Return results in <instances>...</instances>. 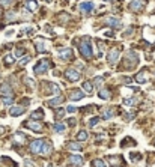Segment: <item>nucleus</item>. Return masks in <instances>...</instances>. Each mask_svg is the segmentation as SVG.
Returning <instances> with one entry per match:
<instances>
[{
    "label": "nucleus",
    "mask_w": 155,
    "mask_h": 167,
    "mask_svg": "<svg viewBox=\"0 0 155 167\" xmlns=\"http://www.w3.org/2000/svg\"><path fill=\"white\" fill-rule=\"evenodd\" d=\"M53 150V146L50 142H45L44 143V149H42V155H50Z\"/></svg>",
    "instance_id": "412c9836"
},
{
    "label": "nucleus",
    "mask_w": 155,
    "mask_h": 167,
    "mask_svg": "<svg viewBox=\"0 0 155 167\" xmlns=\"http://www.w3.org/2000/svg\"><path fill=\"white\" fill-rule=\"evenodd\" d=\"M48 167H53V166H51V164H48Z\"/></svg>",
    "instance_id": "a18cd8bd"
},
{
    "label": "nucleus",
    "mask_w": 155,
    "mask_h": 167,
    "mask_svg": "<svg viewBox=\"0 0 155 167\" xmlns=\"http://www.w3.org/2000/svg\"><path fill=\"white\" fill-rule=\"evenodd\" d=\"M138 101H140V98H138V96H134V98H129V100H124V104H125V106H136Z\"/></svg>",
    "instance_id": "4be33fe9"
},
{
    "label": "nucleus",
    "mask_w": 155,
    "mask_h": 167,
    "mask_svg": "<svg viewBox=\"0 0 155 167\" xmlns=\"http://www.w3.org/2000/svg\"><path fill=\"white\" fill-rule=\"evenodd\" d=\"M24 125H26L29 130H32V131H36V133L42 131V124H39V120H29V122H26Z\"/></svg>",
    "instance_id": "6e6552de"
},
{
    "label": "nucleus",
    "mask_w": 155,
    "mask_h": 167,
    "mask_svg": "<svg viewBox=\"0 0 155 167\" xmlns=\"http://www.w3.org/2000/svg\"><path fill=\"white\" fill-rule=\"evenodd\" d=\"M69 164L72 167H81L83 166V158L80 155H71L69 157Z\"/></svg>",
    "instance_id": "1a4fd4ad"
},
{
    "label": "nucleus",
    "mask_w": 155,
    "mask_h": 167,
    "mask_svg": "<svg viewBox=\"0 0 155 167\" xmlns=\"http://www.w3.org/2000/svg\"><path fill=\"white\" fill-rule=\"evenodd\" d=\"M44 143H45V140H33V142L30 143V152L32 154H42V149H44Z\"/></svg>",
    "instance_id": "39448f33"
},
{
    "label": "nucleus",
    "mask_w": 155,
    "mask_h": 167,
    "mask_svg": "<svg viewBox=\"0 0 155 167\" xmlns=\"http://www.w3.org/2000/svg\"><path fill=\"white\" fill-rule=\"evenodd\" d=\"M92 9H94V5L90 2H85L80 5V11H83V12H90Z\"/></svg>",
    "instance_id": "6ab92c4d"
},
{
    "label": "nucleus",
    "mask_w": 155,
    "mask_h": 167,
    "mask_svg": "<svg viewBox=\"0 0 155 167\" xmlns=\"http://www.w3.org/2000/svg\"><path fill=\"white\" fill-rule=\"evenodd\" d=\"M68 148H69L71 150H81V145L71 142V143H68Z\"/></svg>",
    "instance_id": "c756f323"
},
{
    "label": "nucleus",
    "mask_w": 155,
    "mask_h": 167,
    "mask_svg": "<svg viewBox=\"0 0 155 167\" xmlns=\"http://www.w3.org/2000/svg\"><path fill=\"white\" fill-rule=\"evenodd\" d=\"M24 140H26L24 134L15 133V135H14V142H15V145H24Z\"/></svg>",
    "instance_id": "a211bd4d"
},
{
    "label": "nucleus",
    "mask_w": 155,
    "mask_h": 167,
    "mask_svg": "<svg viewBox=\"0 0 155 167\" xmlns=\"http://www.w3.org/2000/svg\"><path fill=\"white\" fill-rule=\"evenodd\" d=\"M24 111H26L24 107H21V106H14L12 109H9V115H11V116H21Z\"/></svg>",
    "instance_id": "f8f14e48"
},
{
    "label": "nucleus",
    "mask_w": 155,
    "mask_h": 167,
    "mask_svg": "<svg viewBox=\"0 0 155 167\" xmlns=\"http://www.w3.org/2000/svg\"><path fill=\"white\" fill-rule=\"evenodd\" d=\"M35 44H36V50L39 51V53H45V51H47V44H48V42L45 41L44 38H39Z\"/></svg>",
    "instance_id": "9b49d317"
},
{
    "label": "nucleus",
    "mask_w": 155,
    "mask_h": 167,
    "mask_svg": "<svg viewBox=\"0 0 155 167\" xmlns=\"http://www.w3.org/2000/svg\"><path fill=\"white\" fill-rule=\"evenodd\" d=\"M24 3H26V8L29 9L30 12L38 11V3H36V0H24Z\"/></svg>",
    "instance_id": "f3484780"
},
{
    "label": "nucleus",
    "mask_w": 155,
    "mask_h": 167,
    "mask_svg": "<svg viewBox=\"0 0 155 167\" xmlns=\"http://www.w3.org/2000/svg\"><path fill=\"white\" fill-rule=\"evenodd\" d=\"M2 134H5V128H3V126H0V135H2Z\"/></svg>",
    "instance_id": "c03bdc74"
},
{
    "label": "nucleus",
    "mask_w": 155,
    "mask_h": 167,
    "mask_svg": "<svg viewBox=\"0 0 155 167\" xmlns=\"http://www.w3.org/2000/svg\"><path fill=\"white\" fill-rule=\"evenodd\" d=\"M87 137H89V134H87L86 131H80V133L77 134V140L78 142H85V140H87Z\"/></svg>",
    "instance_id": "393cba45"
},
{
    "label": "nucleus",
    "mask_w": 155,
    "mask_h": 167,
    "mask_svg": "<svg viewBox=\"0 0 155 167\" xmlns=\"http://www.w3.org/2000/svg\"><path fill=\"white\" fill-rule=\"evenodd\" d=\"M65 113H66V110H63V109H61V110H57L56 111V117L59 119V117H62V116H65Z\"/></svg>",
    "instance_id": "4c0bfd02"
},
{
    "label": "nucleus",
    "mask_w": 155,
    "mask_h": 167,
    "mask_svg": "<svg viewBox=\"0 0 155 167\" xmlns=\"http://www.w3.org/2000/svg\"><path fill=\"white\" fill-rule=\"evenodd\" d=\"M45 2H51V0H45Z\"/></svg>",
    "instance_id": "49530a36"
},
{
    "label": "nucleus",
    "mask_w": 155,
    "mask_h": 167,
    "mask_svg": "<svg viewBox=\"0 0 155 167\" xmlns=\"http://www.w3.org/2000/svg\"><path fill=\"white\" fill-rule=\"evenodd\" d=\"M143 35H145V38H146V39H149V42L155 41V36H154V33L151 32V29H149V27H145V29H143Z\"/></svg>",
    "instance_id": "aec40b11"
},
{
    "label": "nucleus",
    "mask_w": 155,
    "mask_h": 167,
    "mask_svg": "<svg viewBox=\"0 0 155 167\" xmlns=\"http://www.w3.org/2000/svg\"><path fill=\"white\" fill-rule=\"evenodd\" d=\"M105 21H107V24L110 26V27H114V29H119L122 24L121 20H119V18H114V17H109Z\"/></svg>",
    "instance_id": "2eb2a0df"
},
{
    "label": "nucleus",
    "mask_w": 155,
    "mask_h": 167,
    "mask_svg": "<svg viewBox=\"0 0 155 167\" xmlns=\"http://www.w3.org/2000/svg\"><path fill=\"white\" fill-rule=\"evenodd\" d=\"M98 96H99L101 100H109V98H110V92H109L107 89H101V91L98 92Z\"/></svg>",
    "instance_id": "5701e85b"
},
{
    "label": "nucleus",
    "mask_w": 155,
    "mask_h": 167,
    "mask_svg": "<svg viewBox=\"0 0 155 167\" xmlns=\"http://www.w3.org/2000/svg\"><path fill=\"white\" fill-rule=\"evenodd\" d=\"M83 96H85V93L81 92V91H78V89H75V91H72V92L69 93L71 101H80V100H83Z\"/></svg>",
    "instance_id": "dca6fc26"
},
{
    "label": "nucleus",
    "mask_w": 155,
    "mask_h": 167,
    "mask_svg": "<svg viewBox=\"0 0 155 167\" xmlns=\"http://www.w3.org/2000/svg\"><path fill=\"white\" fill-rule=\"evenodd\" d=\"M32 119H44V111L42 110H36L32 113Z\"/></svg>",
    "instance_id": "c85d7f7f"
},
{
    "label": "nucleus",
    "mask_w": 155,
    "mask_h": 167,
    "mask_svg": "<svg viewBox=\"0 0 155 167\" xmlns=\"http://www.w3.org/2000/svg\"><path fill=\"white\" fill-rule=\"evenodd\" d=\"M103 81H104V78H103V77H96V78H95V80H94L95 86H98V87H99V86L103 84Z\"/></svg>",
    "instance_id": "f704fd0d"
},
{
    "label": "nucleus",
    "mask_w": 155,
    "mask_h": 167,
    "mask_svg": "<svg viewBox=\"0 0 155 167\" xmlns=\"http://www.w3.org/2000/svg\"><path fill=\"white\" fill-rule=\"evenodd\" d=\"M99 120H101V119H99L98 116H96V117H92V119H90V122H89V125H90V126H95L96 124H98V122H99Z\"/></svg>",
    "instance_id": "c9c22d12"
},
{
    "label": "nucleus",
    "mask_w": 155,
    "mask_h": 167,
    "mask_svg": "<svg viewBox=\"0 0 155 167\" xmlns=\"http://www.w3.org/2000/svg\"><path fill=\"white\" fill-rule=\"evenodd\" d=\"M119 56H121V51H119V48H112V50L109 51V56H107V59H109V63H110V65H114V63L119 60Z\"/></svg>",
    "instance_id": "423d86ee"
},
{
    "label": "nucleus",
    "mask_w": 155,
    "mask_h": 167,
    "mask_svg": "<svg viewBox=\"0 0 155 167\" xmlns=\"http://www.w3.org/2000/svg\"><path fill=\"white\" fill-rule=\"evenodd\" d=\"M53 130H54L56 133L61 134L65 131V125H63V124H54V125H53Z\"/></svg>",
    "instance_id": "bb28decb"
},
{
    "label": "nucleus",
    "mask_w": 155,
    "mask_h": 167,
    "mask_svg": "<svg viewBox=\"0 0 155 167\" xmlns=\"http://www.w3.org/2000/svg\"><path fill=\"white\" fill-rule=\"evenodd\" d=\"M51 66V63H50V60L48 59H41L36 65H35L33 68V71H35V74H45L47 71H48V68Z\"/></svg>",
    "instance_id": "7ed1b4c3"
},
{
    "label": "nucleus",
    "mask_w": 155,
    "mask_h": 167,
    "mask_svg": "<svg viewBox=\"0 0 155 167\" xmlns=\"http://www.w3.org/2000/svg\"><path fill=\"white\" fill-rule=\"evenodd\" d=\"M69 125H71V126L75 125V119H69Z\"/></svg>",
    "instance_id": "37998d69"
},
{
    "label": "nucleus",
    "mask_w": 155,
    "mask_h": 167,
    "mask_svg": "<svg viewBox=\"0 0 155 167\" xmlns=\"http://www.w3.org/2000/svg\"><path fill=\"white\" fill-rule=\"evenodd\" d=\"M14 3V0H0V6H9V5H12Z\"/></svg>",
    "instance_id": "72a5a7b5"
},
{
    "label": "nucleus",
    "mask_w": 155,
    "mask_h": 167,
    "mask_svg": "<svg viewBox=\"0 0 155 167\" xmlns=\"http://www.w3.org/2000/svg\"><path fill=\"white\" fill-rule=\"evenodd\" d=\"M59 57H61L62 60H71V57H72V50H71V48H62V50L59 51Z\"/></svg>",
    "instance_id": "ddd939ff"
},
{
    "label": "nucleus",
    "mask_w": 155,
    "mask_h": 167,
    "mask_svg": "<svg viewBox=\"0 0 155 167\" xmlns=\"http://www.w3.org/2000/svg\"><path fill=\"white\" fill-rule=\"evenodd\" d=\"M92 167H107V166H105V163H104L103 160L96 158V160L92 161Z\"/></svg>",
    "instance_id": "cd10ccee"
},
{
    "label": "nucleus",
    "mask_w": 155,
    "mask_h": 167,
    "mask_svg": "<svg viewBox=\"0 0 155 167\" xmlns=\"http://www.w3.org/2000/svg\"><path fill=\"white\" fill-rule=\"evenodd\" d=\"M146 6V0H131V3H129V11H133V12H140V11H143Z\"/></svg>",
    "instance_id": "20e7f679"
},
{
    "label": "nucleus",
    "mask_w": 155,
    "mask_h": 167,
    "mask_svg": "<svg viewBox=\"0 0 155 167\" xmlns=\"http://www.w3.org/2000/svg\"><path fill=\"white\" fill-rule=\"evenodd\" d=\"M83 89H85V92L92 93L94 92V84L90 83V81H85V83H83Z\"/></svg>",
    "instance_id": "b1692460"
},
{
    "label": "nucleus",
    "mask_w": 155,
    "mask_h": 167,
    "mask_svg": "<svg viewBox=\"0 0 155 167\" xmlns=\"http://www.w3.org/2000/svg\"><path fill=\"white\" fill-rule=\"evenodd\" d=\"M29 60H30V57H29V56H24V57L20 60V65H21V66H24L26 63H29Z\"/></svg>",
    "instance_id": "e433bc0d"
},
{
    "label": "nucleus",
    "mask_w": 155,
    "mask_h": 167,
    "mask_svg": "<svg viewBox=\"0 0 155 167\" xmlns=\"http://www.w3.org/2000/svg\"><path fill=\"white\" fill-rule=\"evenodd\" d=\"M75 107H74V106H68V107H66V111H68V113H74V111H75Z\"/></svg>",
    "instance_id": "a19ab883"
},
{
    "label": "nucleus",
    "mask_w": 155,
    "mask_h": 167,
    "mask_svg": "<svg viewBox=\"0 0 155 167\" xmlns=\"http://www.w3.org/2000/svg\"><path fill=\"white\" fill-rule=\"evenodd\" d=\"M80 53L85 59H92V47H90V41L89 38H83V41L80 44Z\"/></svg>",
    "instance_id": "f03ea898"
},
{
    "label": "nucleus",
    "mask_w": 155,
    "mask_h": 167,
    "mask_svg": "<svg viewBox=\"0 0 155 167\" xmlns=\"http://www.w3.org/2000/svg\"><path fill=\"white\" fill-rule=\"evenodd\" d=\"M5 63H6V65H12V63H14V57H12V56H11V54H6V56H5Z\"/></svg>",
    "instance_id": "7c9ffc66"
},
{
    "label": "nucleus",
    "mask_w": 155,
    "mask_h": 167,
    "mask_svg": "<svg viewBox=\"0 0 155 167\" xmlns=\"http://www.w3.org/2000/svg\"><path fill=\"white\" fill-rule=\"evenodd\" d=\"M136 81L140 84L146 83L148 81V69H143V71H140V72L136 75Z\"/></svg>",
    "instance_id": "4468645a"
},
{
    "label": "nucleus",
    "mask_w": 155,
    "mask_h": 167,
    "mask_svg": "<svg viewBox=\"0 0 155 167\" xmlns=\"http://www.w3.org/2000/svg\"><path fill=\"white\" fill-rule=\"evenodd\" d=\"M23 53H24V48H21V47H20V48H17V50H15V56H17V57H20V56H23Z\"/></svg>",
    "instance_id": "58836bf2"
},
{
    "label": "nucleus",
    "mask_w": 155,
    "mask_h": 167,
    "mask_svg": "<svg viewBox=\"0 0 155 167\" xmlns=\"http://www.w3.org/2000/svg\"><path fill=\"white\" fill-rule=\"evenodd\" d=\"M65 77L68 78L69 81H77V80H80V77H81V74L78 72L77 69L71 68V69H68V71L65 72Z\"/></svg>",
    "instance_id": "0eeeda50"
},
{
    "label": "nucleus",
    "mask_w": 155,
    "mask_h": 167,
    "mask_svg": "<svg viewBox=\"0 0 155 167\" xmlns=\"http://www.w3.org/2000/svg\"><path fill=\"white\" fill-rule=\"evenodd\" d=\"M154 145H155V142H154Z\"/></svg>",
    "instance_id": "de8ad7c7"
},
{
    "label": "nucleus",
    "mask_w": 155,
    "mask_h": 167,
    "mask_svg": "<svg viewBox=\"0 0 155 167\" xmlns=\"http://www.w3.org/2000/svg\"><path fill=\"white\" fill-rule=\"evenodd\" d=\"M24 164H26V167H33V163H32V161H29V160H26V163H24Z\"/></svg>",
    "instance_id": "79ce46f5"
},
{
    "label": "nucleus",
    "mask_w": 155,
    "mask_h": 167,
    "mask_svg": "<svg viewBox=\"0 0 155 167\" xmlns=\"http://www.w3.org/2000/svg\"><path fill=\"white\" fill-rule=\"evenodd\" d=\"M114 116V110L112 107H109V109H105V113H104V119H112Z\"/></svg>",
    "instance_id": "a878e982"
},
{
    "label": "nucleus",
    "mask_w": 155,
    "mask_h": 167,
    "mask_svg": "<svg viewBox=\"0 0 155 167\" xmlns=\"http://www.w3.org/2000/svg\"><path fill=\"white\" fill-rule=\"evenodd\" d=\"M62 101H63V98H62V96H57V98H54V100L50 101V106H57V104L62 102Z\"/></svg>",
    "instance_id": "2f4dec72"
},
{
    "label": "nucleus",
    "mask_w": 155,
    "mask_h": 167,
    "mask_svg": "<svg viewBox=\"0 0 155 167\" xmlns=\"http://www.w3.org/2000/svg\"><path fill=\"white\" fill-rule=\"evenodd\" d=\"M129 157H131V161H134V163H136V161H140V160H142V155H140V154H131Z\"/></svg>",
    "instance_id": "473e14b6"
},
{
    "label": "nucleus",
    "mask_w": 155,
    "mask_h": 167,
    "mask_svg": "<svg viewBox=\"0 0 155 167\" xmlns=\"http://www.w3.org/2000/svg\"><path fill=\"white\" fill-rule=\"evenodd\" d=\"M109 163L112 164V166H125V161L124 158H121L119 155H114V157H109Z\"/></svg>",
    "instance_id": "9d476101"
},
{
    "label": "nucleus",
    "mask_w": 155,
    "mask_h": 167,
    "mask_svg": "<svg viewBox=\"0 0 155 167\" xmlns=\"http://www.w3.org/2000/svg\"><path fill=\"white\" fill-rule=\"evenodd\" d=\"M0 96L3 100V104L5 106H9L12 102V98H14V92H12V87L9 84L3 83L0 86Z\"/></svg>",
    "instance_id": "f257e3e1"
},
{
    "label": "nucleus",
    "mask_w": 155,
    "mask_h": 167,
    "mask_svg": "<svg viewBox=\"0 0 155 167\" xmlns=\"http://www.w3.org/2000/svg\"><path fill=\"white\" fill-rule=\"evenodd\" d=\"M24 83L29 84L30 87H33V86H35V83H33V80H32V78H24Z\"/></svg>",
    "instance_id": "ea45409f"
}]
</instances>
